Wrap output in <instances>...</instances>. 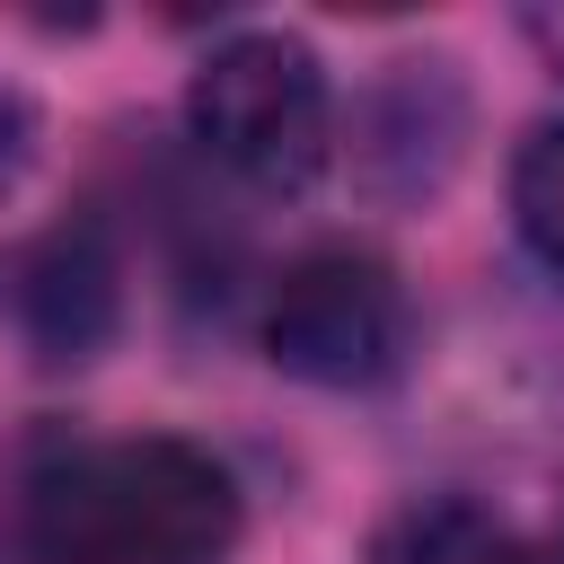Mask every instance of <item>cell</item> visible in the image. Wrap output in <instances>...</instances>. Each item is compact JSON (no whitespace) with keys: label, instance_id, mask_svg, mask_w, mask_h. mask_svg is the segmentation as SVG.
I'll return each instance as SVG.
<instances>
[{"label":"cell","instance_id":"obj_1","mask_svg":"<svg viewBox=\"0 0 564 564\" xmlns=\"http://www.w3.org/2000/svg\"><path fill=\"white\" fill-rule=\"evenodd\" d=\"M238 538V476L176 432L79 441L26 476L35 564H220Z\"/></svg>","mask_w":564,"mask_h":564},{"label":"cell","instance_id":"obj_2","mask_svg":"<svg viewBox=\"0 0 564 564\" xmlns=\"http://www.w3.org/2000/svg\"><path fill=\"white\" fill-rule=\"evenodd\" d=\"M185 132L238 185L300 194L335 159V88H326V62L300 35H282V26L220 35L203 53V70L185 79Z\"/></svg>","mask_w":564,"mask_h":564},{"label":"cell","instance_id":"obj_3","mask_svg":"<svg viewBox=\"0 0 564 564\" xmlns=\"http://www.w3.org/2000/svg\"><path fill=\"white\" fill-rule=\"evenodd\" d=\"M414 308L370 247H308L264 291V361L308 388H379L405 361Z\"/></svg>","mask_w":564,"mask_h":564},{"label":"cell","instance_id":"obj_4","mask_svg":"<svg viewBox=\"0 0 564 564\" xmlns=\"http://www.w3.org/2000/svg\"><path fill=\"white\" fill-rule=\"evenodd\" d=\"M467 159V79L449 53H397L352 106V176L379 203H432Z\"/></svg>","mask_w":564,"mask_h":564},{"label":"cell","instance_id":"obj_5","mask_svg":"<svg viewBox=\"0 0 564 564\" xmlns=\"http://www.w3.org/2000/svg\"><path fill=\"white\" fill-rule=\"evenodd\" d=\"M123 317V264L106 220H62L53 238L26 247L18 264V326L35 361H97Z\"/></svg>","mask_w":564,"mask_h":564},{"label":"cell","instance_id":"obj_6","mask_svg":"<svg viewBox=\"0 0 564 564\" xmlns=\"http://www.w3.org/2000/svg\"><path fill=\"white\" fill-rule=\"evenodd\" d=\"M502 546V520L467 494H423L379 529V564H494Z\"/></svg>","mask_w":564,"mask_h":564},{"label":"cell","instance_id":"obj_7","mask_svg":"<svg viewBox=\"0 0 564 564\" xmlns=\"http://www.w3.org/2000/svg\"><path fill=\"white\" fill-rule=\"evenodd\" d=\"M511 229L546 273H564V115L529 123V141L511 150Z\"/></svg>","mask_w":564,"mask_h":564},{"label":"cell","instance_id":"obj_8","mask_svg":"<svg viewBox=\"0 0 564 564\" xmlns=\"http://www.w3.org/2000/svg\"><path fill=\"white\" fill-rule=\"evenodd\" d=\"M529 44H538V53L564 70V9H529Z\"/></svg>","mask_w":564,"mask_h":564},{"label":"cell","instance_id":"obj_9","mask_svg":"<svg viewBox=\"0 0 564 564\" xmlns=\"http://www.w3.org/2000/svg\"><path fill=\"white\" fill-rule=\"evenodd\" d=\"M494 564H564V546H520V538H511Z\"/></svg>","mask_w":564,"mask_h":564}]
</instances>
